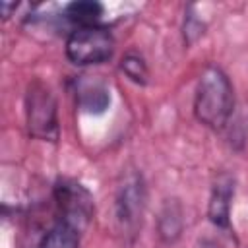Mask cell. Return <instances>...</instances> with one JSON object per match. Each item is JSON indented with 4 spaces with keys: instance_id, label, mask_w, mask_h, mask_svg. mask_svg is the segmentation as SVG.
<instances>
[{
    "instance_id": "cell-1",
    "label": "cell",
    "mask_w": 248,
    "mask_h": 248,
    "mask_svg": "<svg viewBox=\"0 0 248 248\" xmlns=\"http://www.w3.org/2000/svg\"><path fill=\"white\" fill-rule=\"evenodd\" d=\"M234 112V89L229 76L215 64H209L200 74L196 95H194V114L198 122L211 128L213 132H223Z\"/></svg>"
},
{
    "instance_id": "cell-2",
    "label": "cell",
    "mask_w": 248,
    "mask_h": 248,
    "mask_svg": "<svg viewBox=\"0 0 248 248\" xmlns=\"http://www.w3.org/2000/svg\"><path fill=\"white\" fill-rule=\"evenodd\" d=\"M147 207V188L140 172H128L114 196V221L118 232L132 242L143 225Z\"/></svg>"
},
{
    "instance_id": "cell-3",
    "label": "cell",
    "mask_w": 248,
    "mask_h": 248,
    "mask_svg": "<svg viewBox=\"0 0 248 248\" xmlns=\"http://www.w3.org/2000/svg\"><path fill=\"white\" fill-rule=\"evenodd\" d=\"M114 45V37L105 25L76 27L66 39L64 52L74 66H97L112 58Z\"/></svg>"
},
{
    "instance_id": "cell-4",
    "label": "cell",
    "mask_w": 248,
    "mask_h": 248,
    "mask_svg": "<svg viewBox=\"0 0 248 248\" xmlns=\"http://www.w3.org/2000/svg\"><path fill=\"white\" fill-rule=\"evenodd\" d=\"M25 120L29 136L41 141H56L60 136L58 105L43 81H33L25 93Z\"/></svg>"
},
{
    "instance_id": "cell-5",
    "label": "cell",
    "mask_w": 248,
    "mask_h": 248,
    "mask_svg": "<svg viewBox=\"0 0 248 248\" xmlns=\"http://www.w3.org/2000/svg\"><path fill=\"white\" fill-rule=\"evenodd\" d=\"M52 200L58 211V219L85 232L95 213L91 192L74 178H58L52 186Z\"/></svg>"
},
{
    "instance_id": "cell-6",
    "label": "cell",
    "mask_w": 248,
    "mask_h": 248,
    "mask_svg": "<svg viewBox=\"0 0 248 248\" xmlns=\"http://www.w3.org/2000/svg\"><path fill=\"white\" fill-rule=\"evenodd\" d=\"M234 198V178L229 172H221L209 194L207 217L209 221L223 231H231V203Z\"/></svg>"
},
{
    "instance_id": "cell-7",
    "label": "cell",
    "mask_w": 248,
    "mask_h": 248,
    "mask_svg": "<svg viewBox=\"0 0 248 248\" xmlns=\"http://www.w3.org/2000/svg\"><path fill=\"white\" fill-rule=\"evenodd\" d=\"M184 231V209L182 203L172 198L165 200L159 215H157V236L165 244H172L180 238Z\"/></svg>"
},
{
    "instance_id": "cell-8",
    "label": "cell",
    "mask_w": 248,
    "mask_h": 248,
    "mask_svg": "<svg viewBox=\"0 0 248 248\" xmlns=\"http://www.w3.org/2000/svg\"><path fill=\"white\" fill-rule=\"evenodd\" d=\"M76 103L83 112L103 114L110 105V91L99 79L79 81L76 89Z\"/></svg>"
},
{
    "instance_id": "cell-9",
    "label": "cell",
    "mask_w": 248,
    "mask_h": 248,
    "mask_svg": "<svg viewBox=\"0 0 248 248\" xmlns=\"http://www.w3.org/2000/svg\"><path fill=\"white\" fill-rule=\"evenodd\" d=\"M81 231L74 225L56 219L54 225L41 236L39 248H79L81 244Z\"/></svg>"
},
{
    "instance_id": "cell-10",
    "label": "cell",
    "mask_w": 248,
    "mask_h": 248,
    "mask_svg": "<svg viewBox=\"0 0 248 248\" xmlns=\"http://www.w3.org/2000/svg\"><path fill=\"white\" fill-rule=\"evenodd\" d=\"M105 14V6L95 0H78L70 2L64 8V16L68 21L76 23L78 27H91V25H101V17Z\"/></svg>"
},
{
    "instance_id": "cell-11",
    "label": "cell",
    "mask_w": 248,
    "mask_h": 248,
    "mask_svg": "<svg viewBox=\"0 0 248 248\" xmlns=\"http://www.w3.org/2000/svg\"><path fill=\"white\" fill-rule=\"evenodd\" d=\"M120 70L124 72V76L138 83V85H145L147 83V64L143 60V56H140L138 52H128L122 60H120Z\"/></svg>"
},
{
    "instance_id": "cell-12",
    "label": "cell",
    "mask_w": 248,
    "mask_h": 248,
    "mask_svg": "<svg viewBox=\"0 0 248 248\" xmlns=\"http://www.w3.org/2000/svg\"><path fill=\"white\" fill-rule=\"evenodd\" d=\"M203 31H205V23L198 17V14L194 12V6H188L184 14V23H182V37L186 46H192L203 35Z\"/></svg>"
},
{
    "instance_id": "cell-13",
    "label": "cell",
    "mask_w": 248,
    "mask_h": 248,
    "mask_svg": "<svg viewBox=\"0 0 248 248\" xmlns=\"http://www.w3.org/2000/svg\"><path fill=\"white\" fill-rule=\"evenodd\" d=\"M200 248H221V244L219 242H215V240H203L202 244H200Z\"/></svg>"
}]
</instances>
